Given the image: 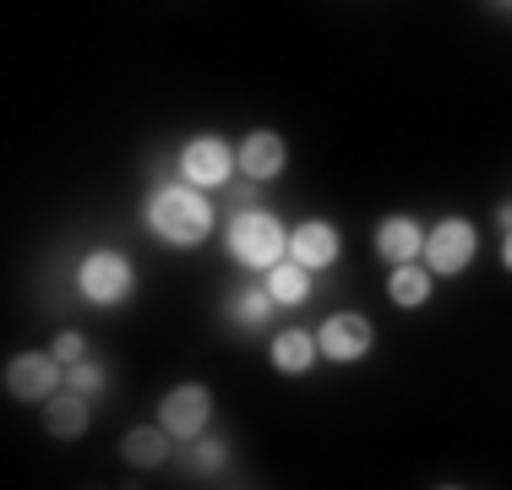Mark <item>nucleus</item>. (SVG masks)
Instances as JSON below:
<instances>
[{
  "mask_svg": "<svg viewBox=\"0 0 512 490\" xmlns=\"http://www.w3.org/2000/svg\"><path fill=\"white\" fill-rule=\"evenodd\" d=\"M148 229L164 245H180V251H191V245H202L213 235V202L202 196V186H191V180H175V186H158L148 196Z\"/></svg>",
  "mask_w": 512,
  "mask_h": 490,
  "instance_id": "f257e3e1",
  "label": "nucleus"
},
{
  "mask_svg": "<svg viewBox=\"0 0 512 490\" xmlns=\"http://www.w3.org/2000/svg\"><path fill=\"white\" fill-rule=\"evenodd\" d=\"M224 245L240 267H251V273H267V267H278L289 256V235L267 207H240L224 229Z\"/></svg>",
  "mask_w": 512,
  "mask_h": 490,
  "instance_id": "f03ea898",
  "label": "nucleus"
},
{
  "mask_svg": "<svg viewBox=\"0 0 512 490\" xmlns=\"http://www.w3.org/2000/svg\"><path fill=\"white\" fill-rule=\"evenodd\" d=\"M77 294L88 305H99V311L126 305L131 294H137V267H131V256H120V251L82 256V262H77Z\"/></svg>",
  "mask_w": 512,
  "mask_h": 490,
  "instance_id": "7ed1b4c3",
  "label": "nucleus"
},
{
  "mask_svg": "<svg viewBox=\"0 0 512 490\" xmlns=\"http://www.w3.org/2000/svg\"><path fill=\"white\" fill-rule=\"evenodd\" d=\"M474 256H480V235H474L469 218H436V224L425 229V267H431L436 278L469 273Z\"/></svg>",
  "mask_w": 512,
  "mask_h": 490,
  "instance_id": "20e7f679",
  "label": "nucleus"
},
{
  "mask_svg": "<svg viewBox=\"0 0 512 490\" xmlns=\"http://www.w3.org/2000/svg\"><path fill=\"white\" fill-rule=\"evenodd\" d=\"M235 169H240V158L224 137H197V142L180 147V180H191V186H202V191L229 186Z\"/></svg>",
  "mask_w": 512,
  "mask_h": 490,
  "instance_id": "39448f33",
  "label": "nucleus"
},
{
  "mask_svg": "<svg viewBox=\"0 0 512 490\" xmlns=\"http://www.w3.org/2000/svg\"><path fill=\"white\" fill-rule=\"evenodd\" d=\"M207 420H213V392L202 382H180L175 392H164V403H158V425L175 441H197L207 431Z\"/></svg>",
  "mask_w": 512,
  "mask_h": 490,
  "instance_id": "423d86ee",
  "label": "nucleus"
},
{
  "mask_svg": "<svg viewBox=\"0 0 512 490\" xmlns=\"http://www.w3.org/2000/svg\"><path fill=\"white\" fill-rule=\"evenodd\" d=\"M6 392L17 403H50L60 392V360L55 354H17V360H6Z\"/></svg>",
  "mask_w": 512,
  "mask_h": 490,
  "instance_id": "0eeeda50",
  "label": "nucleus"
},
{
  "mask_svg": "<svg viewBox=\"0 0 512 490\" xmlns=\"http://www.w3.org/2000/svg\"><path fill=\"white\" fill-rule=\"evenodd\" d=\"M316 343H322V360H333V365H355L371 354V322L355 311H338V316H327L322 322V333H316Z\"/></svg>",
  "mask_w": 512,
  "mask_h": 490,
  "instance_id": "6e6552de",
  "label": "nucleus"
},
{
  "mask_svg": "<svg viewBox=\"0 0 512 490\" xmlns=\"http://www.w3.org/2000/svg\"><path fill=\"white\" fill-rule=\"evenodd\" d=\"M289 256H295L300 267H311V273H322V267H333L338 256H344V235H338L333 224H322V218H306V224L289 235Z\"/></svg>",
  "mask_w": 512,
  "mask_h": 490,
  "instance_id": "1a4fd4ad",
  "label": "nucleus"
},
{
  "mask_svg": "<svg viewBox=\"0 0 512 490\" xmlns=\"http://www.w3.org/2000/svg\"><path fill=\"white\" fill-rule=\"evenodd\" d=\"M235 158H240V175L256 180V186H267V180L284 175L289 147H284V137H278V131H251V137L235 147Z\"/></svg>",
  "mask_w": 512,
  "mask_h": 490,
  "instance_id": "9d476101",
  "label": "nucleus"
},
{
  "mask_svg": "<svg viewBox=\"0 0 512 490\" xmlns=\"http://www.w3.org/2000/svg\"><path fill=\"white\" fill-rule=\"evenodd\" d=\"M376 256L382 262H420L425 256V229L414 224V218H382V229H376Z\"/></svg>",
  "mask_w": 512,
  "mask_h": 490,
  "instance_id": "9b49d317",
  "label": "nucleus"
},
{
  "mask_svg": "<svg viewBox=\"0 0 512 490\" xmlns=\"http://www.w3.org/2000/svg\"><path fill=\"white\" fill-rule=\"evenodd\" d=\"M431 289H436V273L425 262H398L393 273H387V300H393L398 311H420V305H431Z\"/></svg>",
  "mask_w": 512,
  "mask_h": 490,
  "instance_id": "f8f14e48",
  "label": "nucleus"
},
{
  "mask_svg": "<svg viewBox=\"0 0 512 490\" xmlns=\"http://www.w3.org/2000/svg\"><path fill=\"white\" fill-rule=\"evenodd\" d=\"M44 431H50L55 441H77L82 431H88V392H55L50 403H44Z\"/></svg>",
  "mask_w": 512,
  "mask_h": 490,
  "instance_id": "ddd939ff",
  "label": "nucleus"
},
{
  "mask_svg": "<svg viewBox=\"0 0 512 490\" xmlns=\"http://www.w3.org/2000/svg\"><path fill=\"white\" fill-rule=\"evenodd\" d=\"M316 360H322V343H316V333H300V327H284V333L273 338V365H278L284 376H306Z\"/></svg>",
  "mask_w": 512,
  "mask_h": 490,
  "instance_id": "4468645a",
  "label": "nucleus"
},
{
  "mask_svg": "<svg viewBox=\"0 0 512 490\" xmlns=\"http://www.w3.org/2000/svg\"><path fill=\"white\" fill-rule=\"evenodd\" d=\"M169 436L164 425H137V431H126V441H120V452H126L131 469H158V463L169 458Z\"/></svg>",
  "mask_w": 512,
  "mask_h": 490,
  "instance_id": "2eb2a0df",
  "label": "nucleus"
},
{
  "mask_svg": "<svg viewBox=\"0 0 512 490\" xmlns=\"http://www.w3.org/2000/svg\"><path fill=\"white\" fill-rule=\"evenodd\" d=\"M267 294L278 305H306L311 300V267H300L295 256H284L278 267H267Z\"/></svg>",
  "mask_w": 512,
  "mask_h": 490,
  "instance_id": "dca6fc26",
  "label": "nucleus"
},
{
  "mask_svg": "<svg viewBox=\"0 0 512 490\" xmlns=\"http://www.w3.org/2000/svg\"><path fill=\"white\" fill-rule=\"evenodd\" d=\"M273 311H278V300L267 294V284L235 294V322L240 327H267V322H273Z\"/></svg>",
  "mask_w": 512,
  "mask_h": 490,
  "instance_id": "f3484780",
  "label": "nucleus"
},
{
  "mask_svg": "<svg viewBox=\"0 0 512 490\" xmlns=\"http://www.w3.org/2000/svg\"><path fill=\"white\" fill-rule=\"evenodd\" d=\"M191 463H197V469H207V474H218L229 463V447L218 436H207V441H197V447H191Z\"/></svg>",
  "mask_w": 512,
  "mask_h": 490,
  "instance_id": "a211bd4d",
  "label": "nucleus"
},
{
  "mask_svg": "<svg viewBox=\"0 0 512 490\" xmlns=\"http://www.w3.org/2000/svg\"><path fill=\"white\" fill-rule=\"evenodd\" d=\"M50 354L60 365H77V360H88V338H82V333H60Z\"/></svg>",
  "mask_w": 512,
  "mask_h": 490,
  "instance_id": "6ab92c4d",
  "label": "nucleus"
},
{
  "mask_svg": "<svg viewBox=\"0 0 512 490\" xmlns=\"http://www.w3.org/2000/svg\"><path fill=\"white\" fill-rule=\"evenodd\" d=\"M66 371H71V387H77V392H88V398L104 387V371H99L93 360H77V365H66Z\"/></svg>",
  "mask_w": 512,
  "mask_h": 490,
  "instance_id": "aec40b11",
  "label": "nucleus"
},
{
  "mask_svg": "<svg viewBox=\"0 0 512 490\" xmlns=\"http://www.w3.org/2000/svg\"><path fill=\"white\" fill-rule=\"evenodd\" d=\"M502 267L512 273V229H507V240H502Z\"/></svg>",
  "mask_w": 512,
  "mask_h": 490,
  "instance_id": "412c9836",
  "label": "nucleus"
},
{
  "mask_svg": "<svg viewBox=\"0 0 512 490\" xmlns=\"http://www.w3.org/2000/svg\"><path fill=\"white\" fill-rule=\"evenodd\" d=\"M496 218H502V229H512V202H502V207H496Z\"/></svg>",
  "mask_w": 512,
  "mask_h": 490,
  "instance_id": "4be33fe9",
  "label": "nucleus"
}]
</instances>
